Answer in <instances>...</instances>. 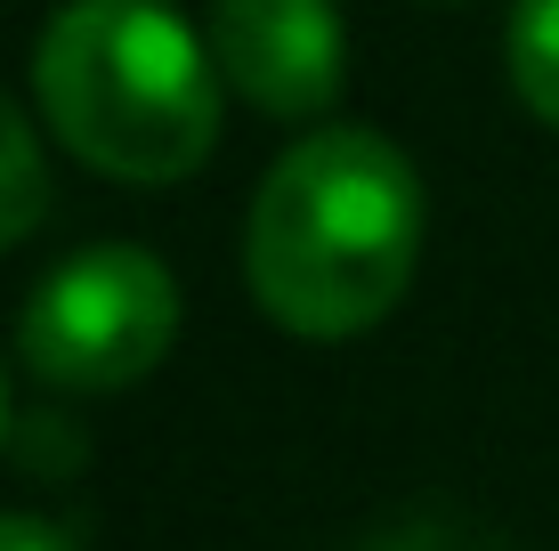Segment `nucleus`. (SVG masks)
<instances>
[{"mask_svg": "<svg viewBox=\"0 0 559 551\" xmlns=\"http://www.w3.org/2000/svg\"><path fill=\"white\" fill-rule=\"evenodd\" d=\"M0 430H9V390H0Z\"/></svg>", "mask_w": 559, "mask_h": 551, "instance_id": "1a4fd4ad", "label": "nucleus"}, {"mask_svg": "<svg viewBox=\"0 0 559 551\" xmlns=\"http://www.w3.org/2000/svg\"><path fill=\"white\" fill-rule=\"evenodd\" d=\"M219 57L163 0H66L33 49L49 130L122 187H170L219 146Z\"/></svg>", "mask_w": 559, "mask_h": 551, "instance_id": "f03ea898", "label": "nucleus"}, {"mask_svg": "<svg viewBox=\"0 0 559 551\" xmlns=\"http://www.w3.org/2000/svg\"><path fill=\"white\" fill-rule=\"evenodd\" d=\"M49 212V163H41V139H33L25 106L0 89V252L25 243Z\"/></svg>", "mask_w": 559, "mask_h": 551, "instance_id": "39448f33", "label": "nucleus"}, {"mask_svg": "<svg viewBox=\"0 0 559 551\" xmlns=\"http://www.w3.org/2000/svg\"><path fill=\"white\" fill-rule=\"evenodd\" d=\"M179 340V284L139 243H90L33 284L16 357L49 390H130Z\"/></svg>", "mask_w": 559, "mask_h": 551, "instance_id": "7ed1b4c3", "label": "nucleus"}, {"mask_svg": "<svg viewBox=\"0 0 559 551\" xmlns=\"http://www.w3.org/2000/svg\"><path fill=\"white\" fill-rule=\"evenodd\" d=\"M203 41L227 89L267 122H308L349 82V41H341L333 0H211Z\"/></svg>", "mask_w": 559, "mask_h": 551, "instance_id": "20e7f679", "label": "nucleus"}, {"mask_svg": "<svg viewBox=\"0 0 559 551\" xmlns=\"http://www.w3.org/2000/svg\"><path fill=\"white\" fill-rule=\"evenodd\" d=\"M421 170L365 122H324L267 163L243 219V276L267 325L300 340L373 333L421 268Z\"/></svg>", "mask_w": 559, "mask_h": 551, "instance_id": "f257e3e1", "label": "nucleus"}, {"mask_svg": "<svg viewBox=\"0 0 559 551\" xmlns=\"http://www.w3.org/2000/svg\"><path fill=\"white\" fill-rule=\"evenodd\" d=\"M0 551H73V543L49 519H33V511H0Z\"/></svg>", "mask_w": 559, "mask_h": 551, "instance_id": "0eeeda50", "label": "nucleus"}, {"mask_svg": "<svg viewBox=\"0 0 559 551\" xmlns=\"http://www.w3.org/2000/svg\"><path fill=\"white\" fill-rule=\"evenodd\" d=\"M373 551H438L430 527H414V536H390V543H373Z\"/></svg>", "mask_w": 559, "mask_h": 551, "instance_id": "6e6552de", "label": "nucleus"}, {"mask_svg": "<svg viewBox=\"0 0 559 551\" xmlns=\"http://www.w3.org/2000/svg\"><path fill=\"white\" fill-rule=\"evenodd\" d=\"M503 57H511L519 106L559 130V0H519L511 33H503Z\"/></svg>", "mask_w": 559, "mask_h": 551, "instance_id": "423d86ee", "label": "nucleus"}]
</instances>
